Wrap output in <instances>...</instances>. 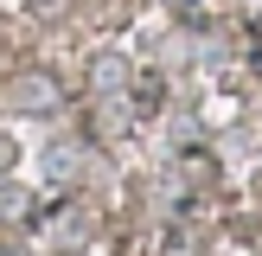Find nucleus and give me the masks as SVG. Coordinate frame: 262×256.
<instances>
[{
	"label": "nucleus",
	"mask_w": 262,
	"mask_h": 256,
	"mask_svg": "<svg viewBox=\"0 0 262 256\" xmlns=\"http://www.w3.org/2000/svg\"><path fill=\"white\" fill-rule=\"evenodd\" d=\"M90 83H96V90H122L128 83V64L122 58H96V64H90Z\"/></svg>",
	"instance_id": "f257e3e1"
},
{
	"label": "nucleus",
	"mask_w": 262,
	"mask_h": 256,
	"mask_svg": "<svg viewBox=\"0 0 262 256\" xmlns=\"http://www.w3.org/2000/svg\"><path fill=\"white\" fill-rule=\"evenodd\" d=\"M51 96H58V90H51L45 77H32V83H19V102H51Z\"/></svg>",
	"instance_id": "f03ea898"
}]
</instances>
